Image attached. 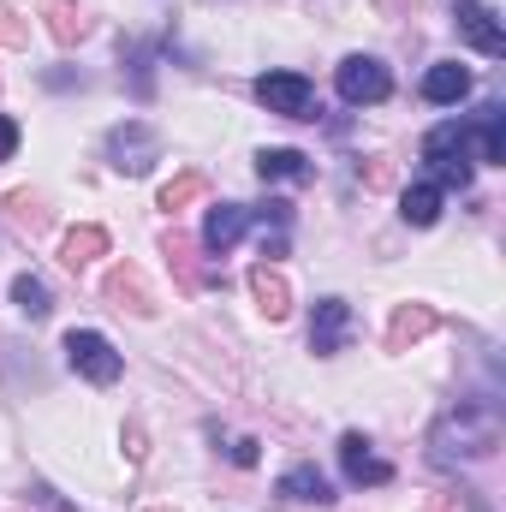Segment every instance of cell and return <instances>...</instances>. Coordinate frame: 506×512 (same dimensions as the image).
I'll use <instances>...</instances> for the list:
<instances>
[{
  "label": "cell",
  "mask_w": 506,
  "mask_h": 512,
  "mask_svg": "<svg viewBox=\"0 0 506 512\" xmlns=\"http://www.w3.org/2000/svg\"><path fill=\"white\" fill-rule=\"evenodd\" d=\"M495 447H501V405H495L489 393L459 399V405L435 423V435H429L435 465H471V459H489Z\"/></svg>",
  "instance_id": "obj_1"
},
{
  "label": "cell",
  "mask_w": 506,
  "mask_h": 512,
  "mask_svg": "<svg viewBox=\"0 0 506 512\" xmlns=\"http://www.w3.org/2000/svg\"><path fill=\"white\" fill-rule=\"evenodd\" d=\"M423 167L435 173L441 191H465L471 173H477V155H471V120H441V126L423 137Z\"/></svg>",
  "instance_id": "obj_2"
},
{
  "label": "cell",
  "mask_w": 506,
  "mask_h": 512,
  "mask_svg": "<svg viewBox=\"0 0 506 512\" xmlns=\"http://www.w3.org/2000/svg\"><path fill=\"white\" fill-rule=\"evenodd\" d=\"M66 364L96 387H114L120 376H126V358H120L114 340L96 334V328H72V334H66Z\"/></svg>",
  "instance_id": "obj_3"
},
{
  "label": "cell",
  "mask_w": 506,
  "mask_h": 512,
  "mask_svg": "<svg viewBox=\"0 0 506 512\" xmlns=\"http://www.w3.org/2000/svg\"><path fill=\"white\" fill-rule=\"evenodd\" d=\"M256 102L280 120H316V84L304 72H262L256 78Z\"/></svg>",
  "instance_id": "obj_4"
},
{
  "label": "cell",
  "mask_w": 506,
  "mask_h": 512,
  "mask_svg": "<svg viewBox=\"0 0 506 512\" xmlns=\"http://www.w3.org/2000/svg\"><path fill=\"white\" fill-rule=\"evenodd\" d=\"M334 84H340V102H352V108H376V102L393 96V72L381 66L376 54H346Z\"/></svg>",
  "instance_id": "obj_5"
},
{
  "label": "cell",
  "mask_w": 506,
  "mask_h": 512,
  "mask_svg": "<svg viewBox=\"0 0 506 512\" xmlns=\"http://www.w3.org/2000/svg\"><path fill=\"white\" fill-rule=\"evenodd\" d=\"M161 161V131L143 126V120H126V126L108 131V167H120V173H149Z\"/></svg>",
  "instance_id": "obj_6"
},
{
  "label": "cell",
  "mask_w": 506,
  "mask_h": 512,
  "mask_svg": "<svg viewBox=\"0 0 506 512\" xmlns=\"http://www.w3.org/2000/svg\"><path fill=\"white\" fill-rule=\"evenodd\" d=\"M453 24H459V42H471L477 54H489V60H501V54H506L501 12H495L489 0H459V12H453Z\"/></svg>",
  "instance_id": "obj_7"
},
{
  "label": "cell",
  "mask_w": 506,
  "mask_h": 512,
  "mask_svg": "<svg viewBox=\"0 0 506 512\" xmlns=\"http://www.w3.org/2000/svg\"><path fill=\"white\" fill-rule=\"evenodd\" d=\"M340 471H346L352 489H381V483H393V465L381 459L376 447H370V435H358V429L340 435Z\"/></svg>",
  "instance_id": "obj_8"
},
{
  "label": "cell",
  "mask_w": 506,
  "mask_h": 512,
  "mask_svg": "<svg viewBox=\"0 0 506 512\" xmlns=\"http://www.w3.org/2000/svg\"><path fill=\"white\" fill-rule=\"evenodd\" d=\"M346 340H352V304H346V298H316V316H310V352H316V358H334Z\"/></svg>",
  "instance_id": "obj_9"
},
{
  "label": "cell",
  "mask_w": 506,
  "mask_h": 512,
  "mask_svg": "<svg viewBox=\"0 0 506 512\" xmlns=\"http://www.w3.org/2000/svg\"><path fill=\"white\" fill-rule=\"evenodd\" d=\"M102 298H108L114 310H131V316H155V292H149V280H143V268H137V262L108 268V280H102Z\"/></svg>",
  "instance_id": "obj_10"
},
{
  "label": "cell",
  "mask_w": 506,
  "mask_h": 512,
  "mask_svg": "<svg viewBox=\"0 0 506 512\" xmlns=\"http://www.w3.org/2000/svg\"><path fill=\"white\" fill-rule=\"evenodd\" d=\"M173 48V36H131L126 48H120V60H126V72H131V96L137 102H149L155 96V60Z\"/></svg>",
  "instance_id": "obj_11"
},
{
  "label": "cell",
  "mask_w": 506,
  "mask_h": 512,
  "mask_svg": "<svg viewBox=\"0 0 506 512\" xmlns=\"http://www.w3.org/2000/svg\"><path fill=\"white\" fill-rule=\"evenodd\" d=\"M245 227H251V209H245V203H215V209L203 215V251L227 256L245 239Z\"/></svg>",
  "instance_id": "obj_12"
},
{
  "label": "cell",
  "mask_w": 506,
  "mask_h": 512,
  "mask_svg": "<svg viewBox=\"0 0 506 512\" xmlns=\"http://www.w3.org/2000/svg\"><path fill=\"white\" fill-rule=\"evenodd\" d=\"M471 66H459V60H441V66H429L423 72V102H435V108H459L465 96H471Z\"/></svg>",
  "instance_id": "obj_13"
},
{
  "label": "cell",
  "mask_w": 506,
  "mask_h": 512,
  "mask_svg": "<svg viewBox=\"0 0 506 512\" xmlns=\"http://www.w3.org/2000/svg\"><path fill=\"white\" fill-rule=\"evenodd\" d=\"M471 155L489 161V167H506V108L489 102L477 120H471Z\"/></svg>",
  "instance_id": "obj_14"
},
{
  "label": "cell",
  "mask_w": 506,
  "mask_h": 512,
  "mask_svg": "<svg viewBox=\"0 0 506 512\" xmlns=\"http://www.w3.org/2000/svg\"><path fill=\"white\" fill-rule=\"evenodd\" d=\"M251 292H256V310H262L268 322H286V316H292V286H286V274H280V268L256 262V268H251Z\"/></svg>",
  "instance_id": "obj_15"
},
{
  "label": "cell",
  "mask_w": 506,
  "mask_h": 512,
  "mask_svg": "<svg viewBox=\"0 0 506 512\" xmlns=\"http://www.w3.org/2000/svg\"><path fill=\"white\" fill-rule=\"evenodd\" d=\"M441 203H447V191H441L435 179H417V185L399 191V215H405V227H435V221H441Z\"/></svg>",
  "instance_id": "obj_16"
},
{
  "label": "cell",
  "mask_w": 506,
  "mask_h": 512,
  "mask_svg": "<svg viewBox=\"0 0 506 512\" xmlns=\"http://www.w3.org/2000/svg\"><path fill=\"white\" fill-rule=\"evenodd\" d=\"M280 495H286V501H304V507H328V501H334V483L304 459V465H292V471L280 477Z\"/></svg>",
  "instance_id": "obj_17"
},
{
  "label": "cell",
  "mask_w": 506,
  "mask_h": 512,
  "mask_svg": "<svg viewBox=\"0 0 506 512\" xmlns=\"http://www.w3.org/2000/svg\"><path fill=\"white\" fill-rule=\"evenodd\" d=\"M429 328H435V310H429V304H399V310H393V322H387V352L417 346Z\"/></svg>",
  "instance_id": "obj_18"
},
{
  "label": "cell",
  "mask_w": 506,
  "mask_h": 512,
  "mask_svg": "<svg viewBox=\"0 0 506 512\" xmlns=\"http://www.w3.org/2000/svg\"><path fill=\"white\" fill-rule=\"evenodd\" d=\"M42 18H48V36L60 48H78L90 36V18L78 12V0H42Z\"/></svg>",
  "instance_id": "obj_19"
},
{
  "label": "cell",
  "mask_w": 506,
  "mask_h": 512,
  "mask_svg": "<svg viewBox=\"0 0 506 512\" xmlns=\"http://www.w3.org/2000/svg\"><path fill=\"white\" fill-rule=\"evenodd\" d=\"M256 173H262V185H274V179H310L316 167L304 149H256Z\"/></svg>",
  "instance_id": "obj_20"
},
{
  "label": "cell",
  "mask_w": 506,
  "mask_h": 512,
  "mask_svg": "<svg viewBox=\"0 0 506 512\" xmlns=\"http://www.w3.org/2000/svg\"><path fill=\"white\" fill-rule=\"evenodd\" d=\"M102 251H108V233H102V227H72V233L60 239V262H66V268H84V262H96Z\"/></svg>",
  "instance_id": "obj_21"
},
{
  "label": "cell",
  "mask_w": 506,
  "mask_h": 512,
  "mask_svg": "<svg viewBox=\"0 0 506 512\" xmlns=\"http://www.w3.org/2000/svg\"><path fill=\"white\" fill-rule=\"evenodd\" d=\"M197 197H209V179L191 167V173H179V179L161 185V215H179V209H191Z\"/></svg>",
  "instance_id": "obj_22"
},
{
  "label": "cell",
  "mask_w": 506,
  "mask_h": 512,
  "mask_svg": "<svg viewBox=\"0 0 506 512\" xmlns=\"http://www.w3.org/2000/svg\"><path fill=\"white\" fill-rule=\"evenodd\" d=\"M12 304H18L30 322H42V316L54 310V298H48V286H42L36 274H12Z\"/></svg>",
  "instance_id": "obj_23"
},
{
  "label": "cell",
  "mask_w": 506,
  "mask_h": 512,
  "mask_svg": "<svg viewBox=\"0 0 506 512\" xmlns=\"http://www.w3.org/2000/svg\"><path fill=\"white\" fill-rule=\"evenodd\" d=\"M24 42H30V24L12 6H0V48H24Z\"/></svg>",
  "instance_id": "obj_24"
},
{
  "label": "cell",
  "mask_w": 506,
  "mask_h": 512,
  "mask_svg": "<svg viewBox=\"0 0 506 512\" xmlns=\"http://www.w3.org/2000/svg\"><path fill=\"white\" fill-rule=\"evenodd\" d=\"M18 137H24L18 120H6V114H0V161H12V155H18Z\"/></svg>",
  "instance_id": "obj_25"
},
{
  "label": "cell",
  "mask_w": 506,
  "mask_h": 512,
  "mask_svg": "<svg viewBox=\"0 0 506 512\" xmlns=\"http://www.w3.org/2000/svg\"><path fill=\"white\" fill-rule=\"evenodd\" d=\"M256 459H262V441H256V435L233 441V465H256Z\"/></svg>",
  "instance_id": "obj_26"
},
{
  "label": "cell",
  "mask_w": 506,
  "mask_h": 512,
  "mask_svg": "<svg viewBox=\"0 0 506 512\" xmlns=\"http://www.w3.org/2000/svg\"><path fill=\"white\" fill-rule=\"evenodd\" d=\"M423 512H447V501H429V507H423Z\"/></svg>",
  "instance_id": "obj_27"
},
{
  "label": "cell",
  "mask_w": 506,
  "mask_h": 512,
  "mask_svg": "<svg viewBox=\"0 0 506 512\" xmlns=\"http://www.w3.org/2000/svg\"><path fill=\"white\" fill-rule=\"evenodd\" d=\"M155 512H173V507H155Z\"/></svg>",
  "instance_id": "obj_28"
}]
</instances>
